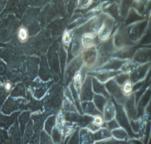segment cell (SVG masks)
<instances>
[{
    "mask_svg": "<svg viewBox=\"0 0 151 144\" xmlns=\"http://www.w3.org/2000/svg\"><path fill=\"white\" fill-rule=\"evenodd\" d=\"M132 84L130 82H126L125 84V85L123 86V93L125 95L130 94L132 93Z\"/></svg>",
    "mask_w": 151,
    "mask_h": 144,
    "instance_id": "2",
    "label": "cell"
},
{
    "mask_svg": "<svg viewBox=\"0 0 151 144\" xmlns=\"http://www.w3.org/2000/svg\"><path fill=\"white\" fill-rule=\"evenodd\" d=\"M80 81H81L80 74H77L75 77V82L76 83V84H79V83H80Z\"/></svg>",
    "mask_w": 151,
    "mask_h": 144,
    "instance_id": "5",
    "label": "cell"
},
{
    "mask_svg": "<svg viewBox=\"0 0 151 144\" xmlns=\"http://www.w3.org/2000/svg\"><path fill=\"white\" fill-rule=\"evenodd\" d=\"M93 122H94V124L96 126H99V125H101L103 121H102V119L101 118V117L96 116L94 119V121Z\"/></svg>",
    "mask_w": 151,
    "mask_h": 144,
    "instance_id": "3",
    "label": "cell"
},
{
    "mask_svg": "<svg viewBox=\"0 0 151 144\" xmlns=\"http://www.w3.org/2000/svg\"><path fill=\"white\" fill-rule=\"evenodd\" d=\"M17 38L21 43H25L28 39V31L25 27H20L17 31Z\"/></svg>",
    "mask_w": 151,
    "mask_h": 144,
    "instance_id": "1",
    "label": "cell"
},
{
    "mask_svg": "<svg viewBox=\"0 0 151 144\" xmlns=\"http://www.w3.org/2000/svg\"><path fill=\"white\" fill-rule=\"evenodd\" d=\"M70 41V37L69 33H65V34L64 36V43L65 44H68Z\"/></svg>",
    "mask_w": 151,
    "mask_h": 144,
    "instance_id": "4",
    "label": "cell"
},
{
    "mask_svg": "<svg viewBox=\"0 0 151 144\" xmlns=\"http://www.w3.org/2000/svg\"><path fill=\"white\" fill-rule=\"evenodd\" d=\"M11 87H12V85H11L10 83H6V84H5V90L10 91Z\"/></svg>",
    "mask_w": 151,
    "mask_h": 144,
    "instance_id": "6",
    "label": "cell"
}]
</instances>
